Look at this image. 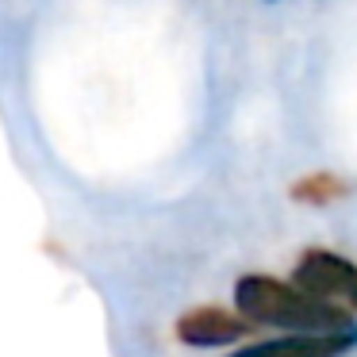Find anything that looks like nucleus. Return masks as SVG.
<instances>
[{
	"mask_svg": "<svg viewBox=\"0 0 357 357\" xmlns=\"http://www.w3.org/2000/svg\"><path fill=\"white\" fill-rule=\"evenodd\" d=\"M234 307L254 326H284L288 334H354L349 315L338 303L307 296L265 273H246L234 284Z\"/></svg>",
	"mask_w": 357,
	"mask_h": 357,
	"instance_id": "1",
	"label": "nucleus"
},
{
	"mask_svg": "<svg viewBox=\"0 0 357 357\" xmlns=\"http://www.w3.org/2000/svg\"><path fill=\"white\" fill-rule=\"evenodd\" d=\"M292 284L315 300H346L349 307H357V265L331 250H307L292 273Z\"/></svg>",
	"mask_w": 357,
	"mask_h": 357,
	"instance_id": "2",
	"label": "nucleus"
},
{
	"mask_svg": "<svg viewBox=\"0 0 357 357\" xmlns=\"http://www.w3.org/2000/svg\"><path fill=\"white\" fill-rule=\"evenodd\" d=\"M354 342L357 334H284V338L234 349L231 357H342Z\"/></svg>",
	"mask_w": 357,
	"mask_h": 357,
	"instance_id": "4",
	"label": "nucleus"
},
{
	"mask_svg": "<svg viewBox=\"0 0 357 357\" xmlns=\"http://www.w3.org/2000/svg\"><path fill=\"white\" fill-rule=\"evenodd\" d=\"M250 331H254L250 319L234 315V311H223V307H196V311H185L177 319V338L185 346H196V349L238 346Z\"/></svg>",
	"mask_w": 357,
	"mask_h": 357,
	"instance_id": "3",
	"label": "nucleus"
},
{
	"mask_svg": "<svg viewBox=\"0 0 357 357\" xmlns=\"http://www.w3.org/2000/svg\"><path fill=\"white\" fill-rule=\"evenodd\" d=\"M349 196V181H342L338 173H307L292 185V200L323 208V204H338Z\"/></svg>",
	"mask_w": 357,
	"mask_h": 357,
	"instance_id": "5",
	"label": "nucleus"
}]
</instances>
